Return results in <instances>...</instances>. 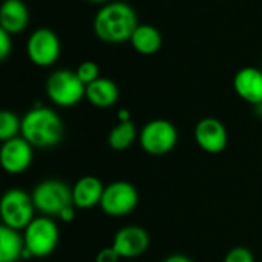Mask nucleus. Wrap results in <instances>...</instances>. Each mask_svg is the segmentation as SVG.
Wrapping results in <instances>:
<instances>
[{"label":"nucleus","instance_id":"obj_1","mask_svg":"<svg viewBox=\"0 0 262 262\" xmlns=\"http://www.w3.org/2000/svg\"><path fill=\"white\" fill-rule=\"evenodd\" d=\"M138 25L135 9L129 3L120 0H112L100 6L92 21L97 38L112 45L129 41Z\"/></svg>","mask_w":262,"mask_h":262},{"label":"nucleus","instance_id":"obj_2","mask_svg":"<svg viewBox=\"0 0 262 262\" xmlns=\"http://www.w3.org/2000/svg\"><path fill=\"white\" fill-rule=\"evenodd\" d=\"M20 134L34 147L48 149L61 143L64 126L55 111L38 104L28 111L21 118Z\"/></svg>","mask_w":262,"mask_h":262},{"label":"nucleus","instance_id":"obj_3","mask_svg":"<svg viewBox=\"0 0 262 262\" xmlns=\"http://www.w3.org/2000/svg\"><path fill=\"white\" fill-rule=\"evenodd\" d=\"M45 91L48 98L58 107H72L86 98V84L71 69L51 72L46 78Z\"/></svg>","mask_w":262,"mask_h":262},{"label":"nucleus","instance_id":"obj_4","mask_svg":"<svg viewBox=\"0 0 262 262\" xmlns=\"http://www.w3.org/2000/svg\"><path fill=\"white\" fill-rule=\"evenodd\" d=\"M31 196L35 210L45 216H58L63 209L74 204L72 187L60 180H45L38 183Z\"/></svg>","mask_w":262,"mask_h":262},{"label":"nucleus","instance_id":"obj_5","mask_svg":"<svg viewBox=\"0 0 262 262\" xmlns=\"http://www.w3.org/2000/svg\"><path fill=\"white\" fill-rule=\"evenodd\" d=\"M141 149L152 157H163L170 154L178 143V130L175 124L164 118L150 120L146 123L138 135Z\"/></svg>","mask_w":262,"mask_h":262},{"label":"nucleus","instance_id":"obj_6","mask_svg":"<svg viewBox=\"0 0 262 262\" xmlns=\"http://www.w3.org/2000/svg\"><path fill=\"white\" fill-rule=\"evenodd\" d=\"M35 206L32 196L18 187L6 190L0 201V218L3 226L14 230H25L34 220Z\"/></svg>","mask_w":262,"mask_h":262},{"label":"nucleus","instance_id":"obj_7","mask_svg":"<svg viewBox=\"0 0 262 262\" xmlns=\"http://www.w3.org/2000/svg\"><path fill=\"white\" fill-rule=\"evenodd\" d=\"M25 247L32 258H46L58 246L60 230L51 216H37L25 229Z\"/></svg>","mask_w":262,"mask_h":262},{"label":"nucleus","instance_id":"obj_8","mask_svg":"<svg viewBox=\"0 0 262 262\" xmlns=\"http://www.w3.org/2000/svg\"><path fill=\"white\" fill-rule=\"evenodd\" d=\"M140 201L138 190L127 181H114L104 187L100 203L101 210L112 218H121L132 213Z\"/></svg>","mask_w":262,"mask_h":262},{"label":"nucleus","instance_id":"obj_9","mask_svg":"<svg viewBox=\"0 0 262 262\" xmlns=\"http://www.w3.org/2000/svg\"><path fill=\"white\" fill-rule=\"evenodd\" d=\"M26 54L29 61L38 68H49L55 64L61 54L58 35L49 28H38L32 31L26 41Z\"/></svg>","mask_w":262,"mask_h":262},{"label":"nucleus","instance_id":"obj_10","mask_svg":"<svg viewBox=\"0 0 262 262\" xmlns=\"http://www.w3.org/2000/svg\"><path fill=\"white\" fill-rule=\"evenodd\" d=\"M32 144L23 137H15L2 143L0 147V164L6 173L17 175L29 169L32 163Z\"/></svg>","mask_w":262,"mask_h":262},{"label":"nucleus","instance_id":"obj_11","mask_svg":"<svg viewBox=\"0 0 262 262\" xmlns=\"http://www.w3.org/2000/svg\"><path fill=\"white\" fill-rule=\"evenodd\" d=\"M193 137L200 149L212 155L224 152L229 141V135L224 123L213 117H206L200 120L195 126Z\"/></svg>","mask_w":262,"mask_h":262},{"label":"nucleus","instance_id":"obj_12","mask_svg":"<svg viewBox=\"0 0 262 262\" xmlns=\"http://www.w3.org/2000/svg\"><path fill=\"white\" fill-rule=\"evenodd\" d=\"M150 236L147 230L140 226H126L120 229L115 236L112 247L123 259H132L144 255L149 250Z\"/></svg>","mask_w":262,"mask_h":262},{"label":"nucleus","instance_id":"obj_13","mask_svg":"<svg viewBox=\"0 0 262 262\" xmlns=\"http://www.w3.org/2000/svg\"><path fill=\"white\" fill-rule=\"evenodd\" d=\"M233 89L246 103L262 104V69L255 66L241 68L233 77Z\"/></svg>","mask_w":262,"mask_h":262},{"label":"nucleus","instance_id":"obj_14","mask_svg":"<svg viewBox=\"0 0 262 262\" xmlns=\"http://www.w3.org/2000/svg\"><path fill=\"white\" fill-rule=\"evenodd\" d=\"M104 187L106 186H103V183L94 175L81 177L72 187L74 206L77 209H83V210L100 206Z\"/></svg>","mask_w":262,"mask_h":262},{"label":"nucleus","instance_id":"obj_15","mask_svg":"<svg viewBox=\"0 0 262 262\" xmlns=\"http://www.w3.org/2000/svg\"><path fill=\"white\" fill-rule=\"evenodd\" d=\"M29 25V11L23 0H5L0 8V29L11 35L23 32Z\"/></svg>","mask_w":262,"mask_h":262},{"label":"nucleus","instance_id":"obj_16","mask_svg":"<svg viewBox=\"0 0 262 262\" xmlns=\"http://www.w3.org/2000/svg\"><path fill=\"white\" fill-rule=\"evenodd\" d=\"M118 97L120 89L117 83L111 78L100 77L98 80L86 86V100L98 109H107L114 106L118 101Z\"/></svg>","mask_w":262,"mask_h":262},{"label":"nucleus","instance_id":"obj_17","mask_svg":"<svg viewBox=\"0 0 262 262\" xmlns=\"http://www.w3.org/2000/svg\"><path fill=\"white\" fill-rule=\"evenodd\" d=\"M129 41L138 54L154 55L163 46V35H161L160 29L155 28L154 25L143 23V25L137 26V29L134 31Z\"/></svg>","mask_w":262,"mask_h":262},{"label":"nucleus","instance_id":"obj_18","mask_svg":"<svg viewBox=\"0 0 262 262\" xmlns=\"http://www.w3.org/2000/svg\"><path fill=\"white\" fill-rule=\"evenodd\" d=\"M25 239L18 230L0 227V262H18L25 253Z\"/></svg>","mask_w":262,"mask_h":262},{"label":"nucleus","instance_id":"obj_19","mask_svg":"<svg viewBox=\"0 0 262 262\" xmlns=\"http://www.w3.org/2000/svg\"><path fill=\"white\" fill-rule=\"evenodd\" d=\"M138 135L140 134L132 120L130 121H118V124L114 126L107 135V144L111 146V149H114L117 152H123L134 144V141L137 140Z\"/></svg>","mask_w":262,"mask_h":262},{"label":"nucleus","instance_id":"obj_20","mask_svg":"<svg viewBox=\"0 0 262 262\" xmlns=\"http://www.w3.org/2000/svg\"><path fill=\"white\" fill-rule=\"evenodd\" d=\"M21 132V120L11 111L5 109L0 112V140L8 141L11 138H15Z\"/></svg>","mask_w":262,"mask_h":262},{"label":"nucleus","instance_id":"obj_21","mask_svg":"<svg viewBox=\"0 0 262 262\" xmlns=\"http://www.w3.org/2000/svg\"><path fill=\"white\" fill-rule=\"evenodd\" d=\"M75 74L86 86L101 77L100 75V66L92 60H86V61L80 63L78 68L75 69Z\"/></svg>","mask_w":262,"mask_h":262},{"label":"nucleus","instance_id":"obj_22","mask_svg":"<svg viewBox=\"0 0 262 262\" xmlns=\"http://www.w3.org/2000/svg\"><path fill=\"white\" fill-rule=\"evenodd\" d=\"M224 262H255L253 253L246 247H233L226 255Z\"/></svg>","mask_w":262,"mask_h":262},{"label":"nucleus","instance_id":"obj_23","mask_svg":"<svg viewBox=\"0 0 262 262\" xmlns=\"http://www.w3.org/2000/svg\"><path fill=\"white\" fill-rule=\"evenodd\" d=\"M12 52V35L0 29V60L5 61Z\"/></svg>","mask_w":262,"mask_h":262},{"label":"nucleus","instance_id":"obj_24","mask_svg":"<svg viewBox=\"0 0 262 262\" xmlns=\"http://www.w3.org/2000/svg\"><path fill=\"white\" fill-rule=\"evenodd\" d=\"M120 259H121V256L115 252V249L112 246L101 249L95 256V262H118Z\"/></svg>","mask_w":262,"mask_h":262},{"label":"nucleus","instance_id":"obj_25","mask_svg":"<svg viewBox=\"0 0 262 262\" xmlns=\"http://www.w3.org/2000/svg\"><path fill=\"white\" fill-rule=\"evenodd\" d=\"M58 218L63 221V223H72L75 220V206H68L66 209L61 210V213L58 215Z\"/></svg>","mask_w":262,"mask_h":262},{"label":"nucleus","instance_id":"obj_26","mask_svg":"<svg viewBox=\"0 0 262 262\" xmlns=\"http://www.w3.org/2000/svg\"><path fill=\"white\" fill-rule=\"evenodd\" d=\"M163 262H193L190 258L184 256V255H170L167 256Z\"/></svg>","mask_w":262,"mask_h":262},{"label":"nucleus","instance_id":"obj_27","mask_svg":"<svg viewBox=\"0 0 262 262\" xmlns=\"http://www.w3.org/2000/svg\"><path fill=\"white\" fill-rule=\"evenodd\" d=\"M130 112L127 109H120L118 111V121H130Z\"/></svg>","mask_w":262,"mask_h":262},{"label":"nucleus","instance_id":"obj_28","mask_svg":"<svg viewBox=\"0 0 262 262\" xmlns=\"http://www.w3.org/2000/svg\"><path fill=\"white\" fill-rule=\"evenodd\" d=\"M86 2H89V3H94V5H106V3H109V2H112V0H86Z\"/></svg>","mask_w":262,"mask_h":262}]
</instances>
